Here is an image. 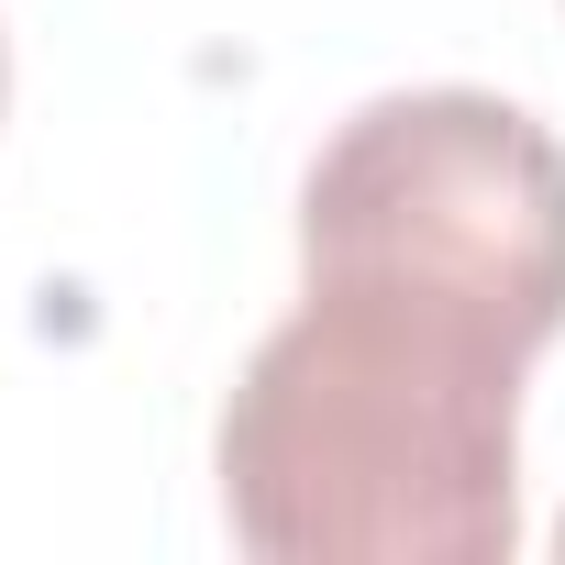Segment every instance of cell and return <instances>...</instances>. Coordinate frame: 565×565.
<instances>
[{
	"label": "cell",
	"mask_w": 565,
	"mask_h": 565,
	"mask_svg": "<svg viewBox=\"0 0 565 565\" xmlns=\"http://www.w3.org/2000/svg\"><path fill=\"white\" fill-rule=\"evenodd\" d=\"M0 111H12V45H0Z\"/></svg>",
	"instance_id": "obj_3"
},
{
	"label": "cell",
	"mask_w": 565,
	"mask_h": 565,
	"mask_svg": "<svg viewBox=\"0 0 565 565\" xmlns=\"http://www.w3.org/2000/svg\"><path fill=\"white\" fill-rule=\"evenodd\" d=\"M311 277H411L532 355L565 333V145L499 89H388L300 178Z\"/></svg>",
	"instance_id": "obj_2"
},
{
	"label": "cell",
	"mask_w": 565,
	"mask_h": 565,
	"mask_svg": "<svg viewBox=\"0 0 565 565\" xmlns=\"http://www.w3.org/2000/svg\"><path fill=\"white\" fill-rule=\"evenodd\" d=\"M532 344L411 277H311L211 433L222 521L266 565H499L521 543Z\"/></svg>",
	"instance_id": "obj_1"
},
{
	"label": "cell",
	"mask_w": 565,
	"mask_h": 565,
	"mask_svg": "<svg viewBox=\"0 0 565 565\" xmlns=\"http://www.w3.org/2000/svg\"><path fill=\"white\" fill-rule=\"evenodd\" d=\"M554 554H565V510H554Z\"/></svg>",
	"instance_id": "obj_4"
}]
</instances>
